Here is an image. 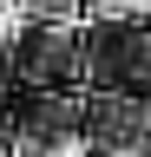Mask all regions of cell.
<instances>
[{
	"label": "cell",
	"instance_id": "obj_1",
	"mask_svg": "<svg viewBox=\"0 0 151 157\" xmlns=\"http://www.w3.org/2000/svg\"><path fill=\"white\" fill-rule=\"evenodd\" d=\"M99 157H151L145 144H112V151H99Z\"/></svg>",
	"mask_w": 151,
	"mask_h": 157
}]
</instances>
